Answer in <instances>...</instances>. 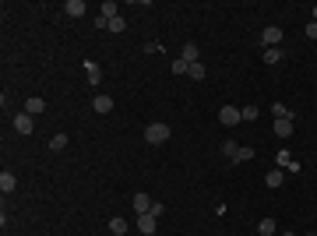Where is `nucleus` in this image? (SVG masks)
Instances as JSON below:
<instances>
[{
	"instance_id": "nucleus-13",
	"label": "nucleus",
	"mask_w": 317,
	"mask_h": 236,
	"mask_svg": "<svg viewBox=\"0 0 317 236\" xmlns=\"http://www.w3.org/2000/svg\"><path fill=\"white\" fill-rule=\"evenodd\" d=\"M43 109H46V102L39 99V95H32V99L25 102V113H28V116H39V113H43Z\"/></svg>"
},
{
	"instance_id": "nucleus-17",
	"label": "nucleus",
	"mask_w": 317,
	"mask_h": 236,
	"mask_svg": "<svg viewBox=\"0 0 317 236\" xmlns=\"http://www.w3.org/2000/svg\"><path fill=\"white\" fill-rule=\"evenodd\" d=\"M282 180H286V176H282V169H279V166H275V169H271V173L264 176V183H268L271 190H275V187H282Z\"/></svg>"
},
{
	"instance_id": "nucleus-10",
	"label": "nucleus",
	"mask_w": 317,
	"mask_h": 236,
	"mask_svg": "<svg viewBox=\"0 0 317 236\" xmlns=\"http://www.w3.org/2000/svg\"><path fill=\"white\" fill-rule=\"evenodd\" d=\"M64 11H67L71 18H81L88 7H85V0H67V4H64Z\"/></svg>"
},
{
	"instance_id": "nucleus-5",
	"label": "nucleus",
	"mask_w": 317,
	"mask_h": 236,
	"mask_svg": "<svg viewBox=\"0 0 317 236\" xmlns=\"http://www.w3.org/2000/svg\"><path fill=\"white\" fill-rule=\"evenodd\" d=\"M85 78H88V85L95 88V85L102 81V67H99L95 60H85Z\"/></svg>"
},
{
	"instance_id": "nucleus-3",
	"label": "nucleus",
	"mask_w": 317,
	"mask_h": 236,
	"mask_svg": "<svg viewBox=\"0 0 317 236\" xmlns=\"http://www.w3.org/2000/svg\"><path fill=\"white\" fill-rule=\"evenodd\" d=\"M240 120H243V113L236 109V106H222V109H219V124H222V127H236Z\"/></svg>"
},
{
	"instance_id": "nucleus-28",
	"label": "nucleus",
	"mask_w": 317,
	"mask_h": 236,
	"mask_svg": "<svg viewBox=\"0 0 317 236\" xmlns=\"http://www.w3.org/2000/svg\"><path fill=\"white\" fill-rule=\"evenodd\" d=\"M307 39H317V21H310V25H307Z\"/></svg>"
},
{
	"instance_id": "nucleus-26",
	"label": "nucleus",
	"mask_w": 317,
	"mask_h": 236,
	"mask_svg": "<svg viewBox=\"0 0 317 236\" xmlns=\"http://www.w3.org/2000/svg\"><path fill=\"white\" fill-rule=\"evenodd\" d=\"M240 113H243V120H257V109H254V106H243Z\"/></svg>"
},
{
	"instance_id": "nucleus-2",
	"label": "nucleus",
	"mask_w": 317,
	"mask_h": 236,
	"mask_svg": "<svg viewBox=\"0 0 317 236\" xmlns=\"http://www.w3.org/2000/svg\"><path fill=\"white\" fill-rule=\"evenodd\" d=\"M279 43H282V28H279V25H268V28L261 32V46H264V50H279Z\"/></svg>"
},
{
	"instance_id": "nucleus-8",
	"label": "nucleus",
	"mask_w": 317,
	"mask_h": 236,
	"mask_svg": "<svg viewBox=\"0 0 317 236\" xmlns=\"http://www.w3.org/2000/svg\"><path fill=\"white\" fill-rule=\"evenodd\" d=\"M152 205H155V201L148 198V194H134V212H138V215H148Z\"/></svg>"
},
{
	"instance_id": "nucleus-21",
	"label": "nucleus",
	"mask_w": 317,
	"mask_h": 236,
	"mask_svg": "<svg viewBox=\"0 0 317 236\" xmlns=\"http://www.w3.org/2000/svg\"><path fill=\"white\" fill-rule=\"evenodd\" d=\"M67 148V134H53L50 138V152H64Z\"/></svg>"
},
{
	"instance_id": "nucleus-1",
	"label": "nucleus",
	"mask_w": 317,
	"mask_h": 236,
	"mask_svg": "<svg viewBox=\"0 0 317 236\" xmlns=\"http://www.w3.org/2000/svg\"><path fill=\"white\" fill-rule=\"evenodd\" d=\"M145 141H148V145L169 141V124H148V127H145Z\"/></svg>"
},
{
	"instance_id": "nucleus-7",
	"label": "nucleus",
	"mask_w": 317,
	"mask_h": 236,
	"mask_svg": "<svg viewBox=\"0 0 317 236\" xmlns=\"http://www.w3.org/2000/svg\"><path fill=\"white\" fill-rule=\"evenodd\" d=\"M180 57H183L187 64H201V50H197V43H183Z\"/></svg>"
},
{
	"instance_id": "nucleus-24",
	"label": "nucleus",
	"mask_w": 317,
	"mask_h": 236,
	"mask_svg": "<svg viewBox=\"0 0 317 236\" xmlns=\"http://www.w3.org/2000/svg\"><path fill=\"white\" fill-rule=\"evenodd\" d=\"M293 159H289V152H279V155H275V166H279V169H286Z\"/></svg>"
},
{
	"instance_id": "nucleus-14",
	"label": "nucleus",
	"mask_w": 317,
	"mask_h": 236,
	"mask_svg": "<svg viewBox=\"0 0 317 236\" xmlns=\"http://www.w3.org/2000/svg\"><path fill=\"white\" fill-rule=\"evenodd\" d=\"M271 116H275V120H293V109H289L286 102H275V106H271Z\"/></svg>"
},
{
	"instance_id": "nucleus-20",
	"label": "nucleus",
	"mask_w": 317,
	"mask_h": 236,
	"mask_svg": "<svg viewBox=\"0 0 317 236\" xmlns=\"http://www.w3.org/2000/svg\"><path fill=\"white\" fill-rule=\"evenodd\" d=\"M169 71H173V74H176V78H180V74H187V71H190V64H187V60H183V57H176V60H173V64H169Z\"/></svg>"
},
{
	"instance_id": "nucleus-4",
	"label": "nucleus",
	"mask_w": 317,
	"mask_h": 236,
	"mask_svg": "<svg viewBox=\"0 0 317 236\" xmlns=\"http://www.w3.org/2000/svg\"><path fill=\"white\" fill-rule=\"evenodd\" d=\"M14 131H18V134H32V131H35V116L18 113V116H14Z\"/></svg>"
},
{
	"instance_id": "nucleus-18",
	"label": "nucleus",
	"mask_w": 317,
	"mask_h": 236,
	"mask_svg": "<svg viewBox=\"0 0 317 236\" xmlns=\"http://www.w3.org/2000/svg\"><path fill=\"white\" fill-rule=\"evenodd\" d=\"M275 219H261V226H257V236H275Z\"/></svg>"
},
{
	"instance_id": "nucleus-31",
	"label": "nucleus",
	"mask_w": 317,
	"mask_h": 236,
	"mask_svg": "<svg viewBox=\"0 0 317 236\" xmlns=\"http://www.w3.org/2000/svg\"><path fill=\"white\" fill-rule=\"evenodd\" d=\"M307 236H317V233H307Z\"/></svg>"
},
{
	"instance_id": "nucleus-15",
	"label": "nucleus",
	"mask_w": 317,
	"mask_h": 236,
	"mask_svg": "<svg viewBox=\"0 0 317 236\" xmlns=\"http://www.w3.org/2000/svg\"><path fill=\"white\" fill-rule=\"evenodd\" d=\"M99 14H102L106 21H113V18H120V7H116V4H113V0H106V4L99 7Z\"/></svg>"
},
{
	"instance_id": "nucleus-23",
	"label": "nucleus",
	"mask_w": 317,
	"mask_h": 236,
	"mask_svg": "<svg viewBox=\"0 0 317 236\" xmlns=\"http://www.w3.org/2000/svg\"><path fill=\"white\" fill-rule=\"evenodd\" d=\"M282 60V50H264V64H279Z\"/></svg>"
},
{
	"instance_id": "nucleus-19",
	"label": "nucleus",
	"mask_w": 317,
	"mask_h": 236,
	"mask_svg": "<svg viewBox=\"0 0 317 236\" xmlns=\"http://www.w3.org/2000/svg\"><path fill=\"white\" fill-rule=\"evenodd\" d=\"M109 233L113 236H127V222L124 219H109Z\"/></svg>"
},
{
	"instance_id": "nucleus-30",
	"label": "nucleus",
	"mask_w": 317,
	"mask_h": 236,
	"mask_svg": "<svg viewBox=\"0 0 317 236\" xmlns=\"http://www.w3.org/2000/svg\"><path fill=\"white\" fill-rule=\"evenodd\" d=\"M282 236H296V233H282Z\"/></svg>"
},
{
	"instance_id": "nucleus-12",
	"label": "nucleus",
	"mask_w": 317,
	"mask_h": 236,
	"mask_svg": "<svg viewBox=\"0 0 317 236\" xmlns=\"http://www.w3.org/2000/svg\"><path fill=\"white\" fill-rule=\"evenodd\" d=\"M14 187H18V176H14V173H7V169H4V173H0V190H4V194H11V190H14Z\"/></svg>"
},
{
	"instance_id": "nucleus-29",
	"label": "nucleus",
	"mask_w": 317,
	"mask_h": 236,
	"mask_svg": "<svg viewBox=\"0 0 317 236\" xmlns=\"http://www.w3.org/2000/svg\"><path fill=\"white\" fill-rule=\"evenodd\" d=\"M314 21H317V4H314Z\"/></svg>"
},
{
	"instance_id": "nucleus-6",
	"label": "nucleus",
	"mask_w": 317,
	"mask_h": 236,
	"mask_svg": "<svg viewBox=\"0 0 317 236\" xmlns=\"http://www.w3.org/2000/svg\"><path fill=\"white\" fill-rule=\"evenodd\" d=\"M271 131H275V138H293L296 124H293V120H275V124H271Z\"/></svg>"
},
{
	"instance_id": "nucleus-25",
	"label": "nucleus",
	"mask_w": 317,
	"mask_h": 236,
	"mask_svg": "<svg viewBox=\"0 0 317 236\" xmlns=\"http://www.w3.org/2000/svg\"><path fill=\"white\" fill-rule=\"evenodd\" d=\"M124 28H127V21H124V18H113V21H109V32H116V35H120Z\"/></svg>"
},
{
	"instance_id": "nucleus-9",
	"label": "nucleus",
	"mask_w": 317,
	"mask_h": 236,
	"mask_svg": "<svg viewBox=\"0 0 317 236\" xmlns=\"http://www.w3.org/2000/svg\"><path fill=\"white\" fill-rule=\"evenodd\" d=\"M138 233L155 236V215H138Z\"/></svg>"
},
{
	"instance_id": "nucleus-27",
	"label": "nucleus",
	"mask_w": 317,
	"mask_h": 236,
	"mask_svg": "<svg viewBox=\"0 0 317 236\" xmlns=\"http://www.w3.org/2000/svg\"><path fill=\"white\" fill-rule=\"evenodd\" d=\"M148 215H155V219H158V215H166V205H158V201H155V205H152V212H148Z\"/></svg>"
},
{
	"instance_id": "nucleus-22",
	"label": "nucleus",
	"mask_w": 317,
	"mask_h": 236,
	"mask_svg": "<svg viewBox=\"0 0 317 236\" xmlns=\"http://www.w3.org/2000/svg\"><path fill=\"white\" fill-rule=\"evenodd\" d=\"M190 78H194V81H205V60L201 64H190V71H187Z\"/></svg>"
},
{
	"instance_id": "nucleus-11",
	"label": "nucleus",
	"mask_w": 317,
	"mask_h": 236,
	"mask_svg": "<svg viewBox=\"0 0 317 236\" xmlns=\"http://www.w3.org/2000/svg\"><path fill=\"white\" fill-rule=\"evenodd\" d=\"M92 109H95V113H102V116H106V113H109V109H113V99H109V95H95V99H92Z\"/></svg>"
},
{
	"instance_id": "nucleus-16",
	"label": "nucleus",
	"mask_w": 317,
	"mask_h": 236,
	"mask_svg": "<svg viewBox=\"0 0 317 236\" xmlns=\"http://www.w3.org/2000/svg\"><path fill=\"white\" fill-rule=\"evenodd\" d=\"M229 159H233V162H247V159H254V148H247V145H240V148H236V152L229 155Z\"/></svg>"
}]
</instances>
